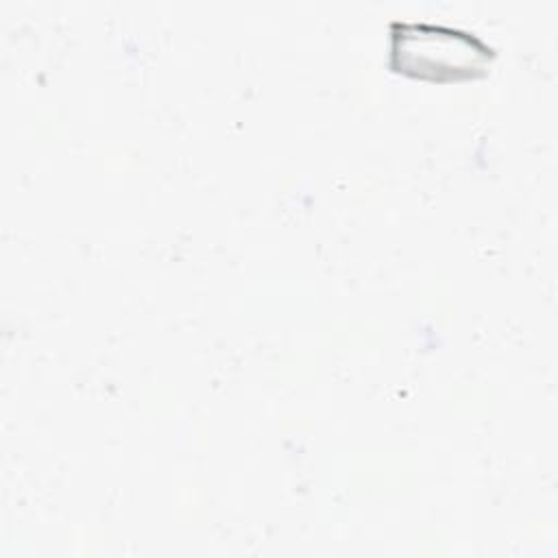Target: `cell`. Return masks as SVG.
Here are the masks:
<instances>
[{
    "instance_id": "cell-1",
    "label": "cell",
    "mask_w": 558,
    "mask_h": 558,
    "mask_svg": "<svg viewBox=\"0 0 558 558\" xmlns=\"http://www.w3.org/2000/svg\"><path fill=\"white\" fill-rule=\"evenodd\" d=\"M401 37L395 35V57L401 54L399 68L414 74L458 72L469 74L486 57L488 48L473 35L458 33L442 26L427 24H401Z\"/></svg>"
}]
</instances>
